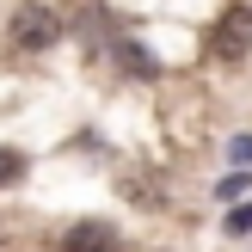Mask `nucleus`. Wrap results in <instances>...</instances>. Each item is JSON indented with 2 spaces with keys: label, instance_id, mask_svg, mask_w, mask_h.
<instances>
[{
  "label": "nucleus",
  "instance_id": "obj_5",
  "mask_svg": "<svg viewBox=\"0 0 252 252\" xmlns=\"http://www.w3.org/2000/svg\"><path fill=\"white\" fill-rule=\"evenodd\" d=\"M123 62H129V74H142V80H148V74H154V62H148V49H135V43L123 49Z\"/></svg>",
  "mask_w": 252,
  "mask_h": 252
},
{
  "label": "nucleus",
  "instance_id": "obj_4",
  "mask_svg": "<svg viewBox=\"0 0 252 252\" xmlns=\"http://www.w3.org/2000/svg\"><path fill=\"white\" fill-rule=\"evenodd\" d=\"M19 179H25V154L0 148V191H6V185H19Z\"/></svg>",
  "mask_w": 252,
  "mask_h": 252
},
{
  "label": "nucleus",
  "instance_id": "obj_2",
  "mask_svg": "<svg viewBox=\"0 0 252 252\" xmlns=\"http://www.w3.org/2000/svg\"><path fill=\"white\" fill-rule=\"evenodd\" d=\"M246 49H252V12L246 6H228L216 19V56L221 62H246Z\"/></svg>",
  "mask_w": 252,
  "mask_h": 252
},
{
  "label": "nucleus",
  "instance_id": "obj_3",
  "mask_svg": "<svg viewBox=\"0 0 252 252\" xmlns=\"http://www.w3.org/2000/svg\"><path fill=\"white\" fill-rule=\"evenodd\" d=\"M62 252H123V234L111 228V221H98V216H86V221H74L68 234L56 240Z\"/></svg>",
  "mask_w": 252,
  "mask_h": 252
},
{
  "label": "nucleus",
  "instance_id": "obj_1",
  "mask_svg": "<svg viewBox=\"0 0 252 252\" xmlns=\"http://www.w3.org/2000/svg\"><path fill=\"white\" fill-rule=\"evenodd\" d=\"M56 37H62V19L49 6H19V12H12V43H19V49L43 56V49H56Z\"/></svg>",
  "mask_w": 252,
  "mask_h": 252
}]
</instances>
